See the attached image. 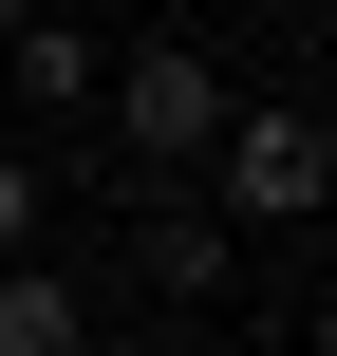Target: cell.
<instances>
[{"label": "cell", "instance_id": "cell-1", "mask_svg": "<svg viewBox=\"0 0 337 356\" xmlns=\"http://www.w3.org/2000/svg\"><path fill=\"white\" fill-rule=\"evenodd\" d=\"M225 56H188V38H131L113 56V94H94V150H113V188H188L206 150H225Z\"/></svg>", "mask_w": 337, "mask_h": 356}, {"label": "cell", "instance_id": "cell-2", "mask_svg": "<svg viewBox=\"0 0 337 356\" xmlns=\"http://www.w3.org/2000/svg\"><path fill=\"white\" fill-rule=\"evenodd\" d=\"M206 207H225V225H319V207H337V113L244 94V113H225V150H206Z\"/></svg>", "mask_w": 337, "mask_h": 356}, {"label": "cell", "instance_id": "cell-3", "mask_svg": "<svg viewBox=\"0 0 337 356\" xmlns=\"http://www.w3.org/2000/svg\"><path fill=\"white\" fill-rule=\"evenodd\" d=\"M225 282H244V225L206 188H131V300L150 319H225Z\"/></svg>", "mask_w": 337, "mask_h": 356}, {"label": "cell", "instance_id": "cell-4", "mask_svg": "<svg viewBox=\"0 0 337 356\" xmlns=\"http://www.w3.org/2000/svg\"><path fill=\"white\" fill-rule=\"evenodd\" d=\"M0 75H19V113H38V131H94V94H113V38H75V19L38 0V19L0 38Z\"/></svg>", "mask_w": 337, "mask_h": 356}, {"label": "cell", "instance_id": "cell-5", "mask_svg": "<svg viewBox=\"0 0 337 356\" xmlns=\"http://www.w3.org/2000/svg\"><path fill=\"white\" fill-rule=\"evenodd\" d=\"M0 356H94V300L56 263H0Z\"/></svg>", "mask_w": 337, "mask_h": 356}, {"label": "cell", "instance_id": "cell-6", "mask_svg": "<svg viewBox=\"0 0 337 356\" xmlns=\"http://www.w3.org/2000/svg\"><path fill=\"white\" fill-rule=\"evenodd\" d=\"M38 207H56V188H38V150H0V263H38Z\"/></svg>", "mask_w": 337, "mask_h": 356}, {"label": "cell", "instance_id": "cell-7", "mask_svg": "<svg viewBox=\"0 0 337 356\" xmlns=\"http://www.w3.org/2000/svg\"><path fill=\"white\" fill-rule=\"evenodd\" d=\"M94 356H206V319H131V338H94Z\"/></svg>", "mask_w": 337, "mask_h": 356}, {"label": "cell", "instance_id": "cell-8", "mask_svg": "<svg viewBox=\"0 0 337 356\" xmlns=\"http://www.w3.org/2000/svg\"><path fill=\"white\" fill-rule=\"evenodd\" d=\"M300 356H337V300H319V319H300Z\"/></svg>", "mask_w": 337, "mask_h": 356}, {"label": "cell", "instance_id": "cell-9", "mask_svg": "<svg viewBox=\"0 0 337 356\" xmlns=\"http://www.w3.org/2000/svg\"><path fill=\"white\" fill-rule=\"evenodd\" d=\"M19 19H38V0H0V38H19Z\"/></svg>", "mask_w": 337, "mask_h": 356}]
</instances>
